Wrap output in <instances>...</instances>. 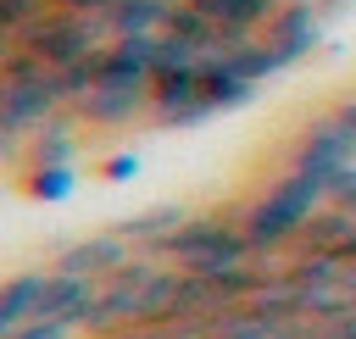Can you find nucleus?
<instances>
[{
	"mask_svg": "<svg viewBox=\"0 0 356 339\" xmlns=\"http://www.w3.org/2000/svg\"><path fill=\"white\" fill-rule=\"evenodd\" d=\"M128 261H134V239L117 228V233H95V239H83V245L61 250L56 272H78V278H111V272H122Z\"/></svg>",
	"mask_w": 356,
	"mask_h": 339,
	"instance_id": "nucleus-7",
	"label": "nucleus"
},
{
	"mask_svg": "<svg viewBox=\"0 0 356 339\" xmlns=\"http://www.w3.org/2000/svg\"><path fill=\"white\" fill-rule=\"evenodd\" d=\"M334 117H339V122H345V128H350V133H356V94H345V100H339V106H334Z\"/></svg>",
	"mask_w": 356,
	"mask_h": 339,
	"instance_id": "nucleus-15",
	"label": "nucleus"
},
{
	"mask_svg": "<svg viewBox=\"0 0 356 339\" xmlns=\"http://www.w3.org/2000/svg\"><path fill=\"white\" fill-rule=\"evenodd\" d=\"M317 39H323V11L306 6V0H289V6L261 28V44H267V56L278 61V72H284L289 61H300Z\"/></svg>",
	"mask_w": 356,
	"mask_h": 339,
	"instance_id": "nucleus-6",
	"label": "nucleus"
},
{
	"mask_svg": "<svg viewBox=\"0 0 356 339\" xmlns=\"http://www.w3.org/2000/svg\"><path fill=\"white\" fill-rule=\"evenodd\" d=\"M61 106H67L61 78H56V67H44L33 50H22V56L0 72V139H17V133L44 128Z\"/></svg>",
	"mask_w": 356,
	"mask_h": 339,
	"instance_id": "nucleus-3",
	"label": "nucleus"
},
{
	"mask_svg": "<svg viewBox=\"0 0 356 339\" xmlns=\"http://www.w3.org/2000/svg\"><path fill=\"white\" fill-rule=\"evenodd\" d=\"M67 183H72V172H67V167H39V172H33V195L61 200V195H67Z\"/></svg>",
	"mask_w": 356,
	"mask_h": 339,
	"instance_id": "nucleus-12",
	"label": "nucleus"
},
{
	"mask_svg": "<svg viewBox=\"0 0 356 339\" xmlns=\"http://www.w3.org/2000/svg\"><path fill=\"white\" fill-rule=\"evenodd\" d=\"M44 289H50V272H22V278L0 283V339H11V333H22L28 322H39Z\"/></svg>",
	"mask_w": 356,
	"mask_h": 339,
	"instance_id": "nucleus-8",
	"label": "nucleus"
},
{
	"mask_svg": "<svg viewBox=\"0 0 356 339\" xmlns=\"http://www.w3.org/2000/svg\"><path fill=\"white\" fill-rule=\"evenodd\" d=\"M22 50H28V39H22L17 28H0V72H6V67H11Z\"/></svg>",
	"mask_w": 356,
	"mask_h": 339,
	"instance_id": "nucleus-13",
	"label": "nucleus"
},
{
	"mask_svg": "<svg viewBox=\"0 0 356 339\" xmlns=\"http://www.w3.org/2000/svg\"><path fill=\"white\" fill-rule=\"evenodd\" d=\"M50 11H56L50 0H0V28H17V33L28 39V28L44 22Z\"/></svg>",
	"mask_w": 356,
	"mask_h": 339,
	"instance_id": "nucleus-11",
	"label": "nucleus"
},
{
	"mask_svg": "<svg viewBox=\"0 0 356 339\" xmlns=\"http://www.w3.org/2000/svg\"><path fill=\"white\" fill-rule=\"evenodd\" d=\"M356 161V133L328 111L323 122H312L306 128V139L295 144V156H289V172H306V178H334L339 167H350Z\"/></svg>",
	"mask_w": 356,
	"mask_h": 339,
	"instance_id": "nucleus-5",
	"label": "nucleus"
},
{
	"mask_svg": "<svg viewBox=\"0 0 356 339\" xmlns=\"http://www.w3.org/2000/svg\"><path fill=\"white\" fill-rule=\"evenodd\" d=\"M156 278V267L150 261H128L122 272H111V278H100V300H95V311H89V333H117V328H134V317H139V295H145V283Z\"/></svg>",
	"mask_w": 356,
	"mask_h": 339,
	"instance_id": "nucleus-4",
	"label": "nucleus"
},
{
	"mask_svg": "<svg viewBox=\"0 0 356 339\" xmlns=\"http://www.w3.org/2000/svg\"><path fill=\"white\" fill-rule=\"evenodd\" d=\"M161 256H172V267H184V272L228 278V272L250 267L261 250L250 245V233H245L239 217H217V211H206V217H189V222L161 245Z\"/></svg>",
	"mask_w": 356,
	"mask_h": 339,
	"instance_id": "nucleus-2",
	"label": "nucleus"
},
{
	"mask_svg": "<svg viewBox=\"0 0 356 339\" xmlns=\"http://www.w3.org/2000/svg\"><path fill=\"white\" fill-rule=\"evenodd\" d=\"M67 333H72L67 322H28V328L11 333V339H67Z\"/></svg>",
	"mask_w": 356,
	"mask_h": 339,
	"instance_id": "nucleus-14",
	"label": "nucleus"
},
{
	"mask_svg": "<svg viewBox=\"0 0 356 339\" xmlns=\"http://www.w3.org/2000/svg\"><path fill=\"white\" fill-rule=\"evenodd\" d=\"M184 222H189V211H184V206H156V211H145V217L122 222V233H128L134 245H145V250H161Z\"/></svg>",
	"mask_w": 356,
	"mask_h": 339,
	"instance_id": "nucleus-10",
	"label": "nucleus"
},
{
	"mask_svg": "<svg viewBox=\"0 0 356 339\" xmlns=\"http://www.w3.org/2000/svg\"><path fill=\"white\" fill-rule=\"evenodd\" d=\"M200 17H211L217 33H261L289 0H189Z\"/></svg>",
	"mask_w": 356,
	"mask_h": 339,
	"instance_id": "nucleus-9",
	"label": "nucleus"
},
{
	"mask_svg": "<svg viewBox=\"0 0 356 339\" xmlns=\"http://www.w3.org/2000/svg\"><path fill=\"white\" fill-rule=\"evenodd\" d=\"M323 206H328V183H323V178L284 172L261 200H250V206L239 211V222H245V233H250L256 250H284V245H295V239L306 233V222H312Z\"/></svg>",
	"mask_w": 356,
	"mask_h": 339,
	"instance_id": "nucleus-1",
	"label": "nucleus"
}]
</instances>
